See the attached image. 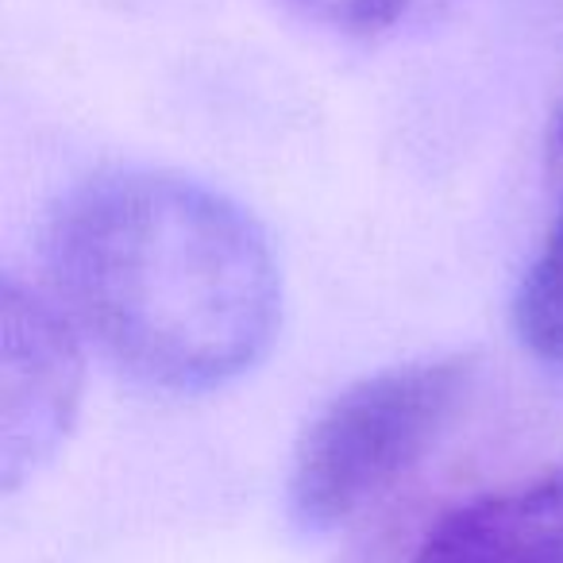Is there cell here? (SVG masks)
<instances>
[{
    "label": "cell",
    "instance_id": "2",
    "mask_svg": "<svg viewBox=\"0 0 563 563\" xmlns=\"http://www.w3.org/2000/svg\"><path fill=\"white\" fill-rule=\"evenodd\" d=\"M471 352H440L355 378L298 437L286 509L306 537H324L394 490L440 444L475 383Z\"/></svg>",
    "mask_w": 563,
    "mask_h": 563
},
{
    "label": "cell",
    "instance_id": "3",
    "mask_svg": "<svg viewBox=\"0 0 563 563\" xmlns=\"http://www.w3.org/2000/svg\"><path fill=\"white\" fill-rule=\"evenodd\" d=\"M86 352L70 317L16 278L0 282V490L16 494L66 448L81 413Z\"/></svg>",
    "mask_w": 563,
    "mask_h": 563
},
{
    "label": "cell",
    "instance_id": "5",
    "mask_svg": "<svg viewBox=\"0 0 563 563\" xmlns=\"http://www.w3.org/2000/svg\"><path fill=\"white\" fill-rule=\"evenodd\" d=\"M514 336L544 367H563V205L514 294Z\"/></svg>",
    "mask_w": 563,
    "mask_h": 563
},
{
    "label": "cell",
    "instance_id": "7",
    "mask_svg": "<svg viewBox=\"0 0 563 563\" xmlns=\"http://www.w3.org/2000/svg\"><path fill=\"white\" fill-rule=\"evenodd\" d=\"M548 151H552V158H560V163H563V104L555 109V117H552V135H548Z\"/></svg>",
    "mask_w": 563,
    "mask_h": 563
},
{
    "label": "cell",
    "instance_id": "4",
    "mask_svg": "<svg viewBox=\"0 0 563 563\" xmlns=\"http://www.w3.org/2000/svg\"><path fill=\"white\" fill-rule=\"evenodd\" d=\"M409 563H563V467L460 501Z\"/></svg>",
    "mask_w": 563,
    "mask_h": 563
},
{
    "label": "cell",
    "instance_id": "1",
    "mask_svg": "<svg viewBox=\"0 0 563 563\" xmlns=\"http://www.w3.org/2000/svg\"><path fill=\"white\" fill-rule=\"evenodd\" d=\"M43 271L81 340L151 390H220L282 329L271 235L240 201L174 170H109L70 189L43 232Z\"/></svg>",
    "mask_w": 563,
    "mask_h": 563
},
{
    "label": "cell",
    "instance_id": "6",
    "mask_svg": "<svg viewBox=\"0 0 563 563\" xmlns=\"http://www.w3.org/2000/svg\"><path fill=\"white\" fill-rule=\"evenodd\" d=\"M294 16L344 40H398L440 24L460 0H282Z\"/></svg>",
    "mask_w": 563,
    "mask_h": 563
}]
</instances>
